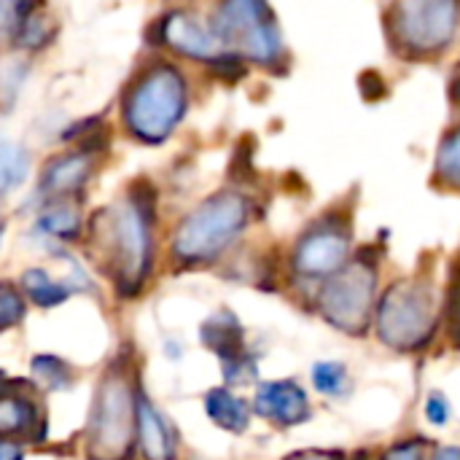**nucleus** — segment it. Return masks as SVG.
<instances>
[{
  "label": "nucleus",
  "instance_id": "1",
  "mask_svg": "<svg viewBox=\"0 0 460 460\" xmlns=\"http://www.w3.org/2000/svg\"><path fill=\"white\" fill-rule=\"evenodd\" d=\"M137 431V396H132L129 380L108 375L100 385L92 423H89V458L127 460Z\"/></svg>",
  "mask_w": 460,
  "mask_h": 460
},
{
  "label": "nucleus",
  "instance_id": "2",
  "mask_svg": "<svg viewBox=\"0 0 460 460\" xmlns=\"http://www.w3.org/2000/svg\"><path fill=\"white\" fill-rule=\"evenodd\" d=\"M248 208L237 194H218L183 221L175 237V256L183 261H208L218 256L245 226Z\"/></svg>",
  "mask_w": 460,
  "mask_h": 460
},
{
  "label": "nucleus",
  "instance_id": "3",
  "mask_svg": "<svg viewBox=\"0 0 460 460\" xmlns=\"http://www.w3.org/2000/svg\"><path fill=\"white\" fill-rule=\"evenodd\" d=\"M437 315L434 296L420 283H399L380 307V337L394 348H423L431 340Z\"/></svg>",
  "mask_w": 460,
  "mask_h": 460
},
{
  "label": "nucleus",
  "instance_id": "4",
  "mask_svg": "<svg viewBox=\"0 0 460 460\" xmlns=\"http://www.w3.org/2000/svg\"><path fill=\"white\" fill-rule=\"evenodd\" d=\"M183 113V81L175 70H154L132 94L129 124L143 137H164Z\"/></svg>",
  "mask_w": 460,
  "mask_h": 460
},
{
  "label": "nucleus",
  "instance_id": "5",
  "mask_svg": "<svg viewBox=\"0 0 460 460\" xmlns=\"http://www.w3.org/2000/svg\"><path fill=\"white\" fill-rule=\"evenodd\" d=\"M218 19L221 38L237 40L248 57L272 62L280 54V35L264 0H226Z\"/></svg>",
  "mask_w": 460,
  "mask_h": 460
},
{
  "label": "nucleus",
  "instance_id": "6",
  "mask_svg": "<svg viewBox=\"0 0 460 460\" xmlns=\"http://www.w3.org/2000/svg\"><path fill=\"white\" fill-rule=\"evenodd\" d=\"M372 302H375V272L372 267L364 264L340 272L321 296V307L326 318L345 332H361L367 326Z\"/></svg>",
  "mask_w": 460,
  "mask_h": 460
},
{
  "label": "nucleus",
  "instance_id": "7",
  "mask_svg": "<svg viewBox=\"0 0 460 460\" xmlns=\"http://www.w3.org/2000/svg\"><path fill=\"white\" fill-rule=\"evenodd\" d=\"M458 24L456 0H402L396 5V30L412 49L431 51L445 46Z\"/></svg>",
  "mask_w": 460,
  "mask_h": 460
},
{
  "label": "nucleus",
  "instance_id": "8",
  "mask_svg": "<svg viewBox=\"0 0 460 460\" xmlns=\"http://www.w3.org/2000/svg\"><path fill=\"white\" fill-rule=\"evenodd\" d=\"M113 243H116V267H119V283L124 294L135 291L146 272H148V256H151V237L146 216L137 208L121 210V216L113 224Z\"/></svg>",
  "mask_w": 460,
  "mask_h": 460
},
{
  "label": "nucleus",
  "instance_id": "9",
  "mask_svg": "<svg viewBox=\"0 0 460 460\" xmlns=\"http://www.w3.org/2000/svg\"><path fill=\"white\" fill-rule=\"evenodd\" d=\"M256 412L278 426H299L310 420V399L294 380L280 383H261L256 391Z\"/></svg>",
  "mask_w": 460,
  "mask_h": 460
},
{
  "label": "nucleus",
  "instance_id": "10",
  "mask_svg": "<svg viewBox=\"0 0 460 460\" xmlns=\"http://www.w3.org/2000/svg\"><path fill=\"white\" fill-rule=\"evenodd\" d=\"M348 256V237L337 229H318L307 234L296 251V270L302 275H334L345 264Z\"/></svg>",
  "mask_w": 460,
  "mask_h": 460
},
{
  "label": "nucleus",
  "instance_id": "11",
  "mask_svg": "<svg viewBox=\"0 0 460 460\" xmlns=\"http://www.w3.org/2000/svg\"><path fill=\"white\" fill-rule=\"evenodd\" d=\"M137 442L146 460H175L172 429L143 394H137Z\"/></svg>",
  "mask_w": 460,
  "mask_h": 460
},
{
  "label": "nucleus",
  "instance_id": "12",
  "mask_svg": "<svg viewBox=\"0 0 460 460\" xmlns=\"http://www.w3.org/2000/svg\"><path fill=\"white\" fill-rule=\"evenodd\" d=\"M40 437V412L35 402L24 394H0V439H38Z\"/></svg>",
  "mask_w": 460,
  "mask_h": 460
},
{
  "label": "nucleus",
  "instance_id": "13",
  "mask_svg": "<svg viewBox=\"0 0 460 460\" xmlns=\"http://www.w3.org/2000/svg\"><path fill=\"white\" fill-rule=\"evenodd\" d=\"M202 342L221 358V364H232L245 353V340H243V326L232 313H218L208 318L199 329Z\"/></svg>",
  "mask_w": 460,
  "mask_h": 460
},
{
  "label": "nucleus",
  "instance_id": "14",
  "mask_svg": "<svg viewBox=\"0 0 460 460\" xmlns=\"http://www.w3.org/2000/svg\"><path fill=\"white\" fill-rule=\"evenodd\" d=\"M205 410H208V418L224 429V431H232V434H243L251 423V412H248V404L243 399H237L232 391L226 388H213L208 391L205 396Z\"/></svg>",
  "mask_w": 460,
  "mask_h": 460
},
{
  "label": "nucleus",
  "instance_id": "15",
  "mask_svg": "<svg viewBox=\"0 0 460 460\" xmlns=\"http://www.w3.org/2000/svg\"><path fill=\"white\" fill-rule=\"evenodd\" d=\"M167 40L191 57H213V51H216L213 35L202 24H197L194 19L181 16V13L167 22Z\"/></svg>",
  "mask_w": 460,
  "mask_h": 460
},
{
  "label": "nucleus",
  "instance_id": "16",
  "mask_svg": "<svg viewBox=\"0 0 460 460\" xmlns=\"http://www.w3.org/2000/svg\"><path fill=\"white\" fill-rule=\"evenodd\" d=\"M22 286H24V291L30 294V299H32L35 305H40V307H57V305H62V302L70 296V288L62 286V283H54L43 270H30V272H24Z\"/></svg>",
  "mask_w": 460,
  "mask_h": 460
},
{
  "label": "nucleus",
  "instance_id": "17",
  "mask_svg": "<svg viewBox=\"0 0 460 460\" xmlns=\"http://www.w3.org/2000/svg\"><path fill=\"white\" fill-rule=\"evenodd\" d=\"M313 385L323 396H332V399H345L350 394V388H353L350 375H348L345 364H340V361L315 364V369H313Z\"/></svg>",
  "mask_w": 460,
  "mask_h": 460
},
{
  "label": "nucleus",
  "instance_id": "18",
  "mask_svg": "<svg viewBox=\"0 0 460 460\" xmlns=\"http://www.w3.org/2000/svg\"><path fill=\"white\" fill-rule=\"evenodd\" d=\"M32 377L46 391H59L70 385V372L57 356H35L32 358Z\"/></svg>",
  "mask_w": 460,
  "mask_h": 460
},
{
  "label": "nucleus",
  "instance_id": "19",
  "mask_svg": "<svg viewBox=\"0 0 460 460\" xmlns=\"http://www.w3.org/2000/svg\"><path fill=\"white\" fill-rule=\"evenodd\" d=\"M27 175V156L22 148L13 146H0V189H11L22 183Z\"/></svg>",
  "mask_w": 460,
  "mask_h": 460
},
{
  "label": "nucleus",
  "instance_id": "20",
  "mask_svg": "<svg viewBox=\"0 0 460 460\" xmlns=\"http://www.w3.org/2000/svg\"><path fill=\"white\" fill-rule=\"evenodd\" d=\"M84 178H86V164L81 159H65V162H59L57 167L49 170V181L46 183L54 191H67V189L78 186Z\"/></svg>",
  "mask_w": 460,
  "mask_h": 460
},
{
  "label": "nucleus",
  "instance_id": "21",
  "mask_svg": "<svg viewBox=\"0 0 460 460\" xmlns=\"http://www.w3.org/2000/svg\"><path fill=\"white\" fill-rule=\"evenodd\" d=\"M24 318V299L11 283H0V332L13 329Z\"/></svg>",
  "mask_w": 460,
  "mask_h": 460
},
{
  "label": "nucleus",
  "instance_id": "22",
  "mask_svg": "<svg viewBox=\"0 0 460 460\" xmlns=\"http://www.w3.org/2000/svg\"><path fill=\"white\" fill-rule=\"evenodd\" d=\"M442 178H447L453 186L460 189V129L447 137V143L442 146V154H439V162H437Z\"/></svg>",
  "mask_w": 460,
  "mask_h": 460
},
{
  "label": "nucleus",
  "instance_id": "23",
  "mask_svg": "<svg viewBox=\"0 0 460 460\" xmlns=\"http://www.w3.org/2000/svg\"><path fill=\"white\" fill-rule=\"evenodd\" d=\"M43 229L57 237H73L78 232V221L70 213H51L43 218Z\"/></svg>",
  "mask_w": 460,
  "mask_h": 460
},
{
  "label": "nucleus",
  "instance_id": "24",
  "mask_svg": "<svg viewBox=\"0 0 460 460\" xmlns=\"http://www.w3.org/2000/svg\"><path fill=\"white\" fill-rule=\"evenodd\" d=\"M426 418L434 426H447L450 420V402L445 399V394H431L426 402Z\"/></svg>",
  "mask_w": 460,
  "mask_h": 460
},
{
  "label": "nucleus",
  "instance_id": "25",
  "mask_svg": "<svg viewBox=\"0 0 460 460\" xmlns=\"http://www.w3.org/2000/svg\"><path fill=\"white\" fill-rule=\"evenodd\" d=\"M385 460H420V447L418 445H399L385 456Z\"/></svg>",
  "mask_w": 460,
  "mask_h": 460
},
{
  "label": "nucleus",
  "instance_id": "26",
  "mask_svg": "<svg viewBox=\"0 0 460 460\" xmlns=\"http://www.w3.org/2000/svg\"><path fill=\"white\" fill-rule=\"evenodd\" d=\"M0 460H22L19 445H13L8 439H0Z\"/></svg>",
  "mask_w": 460,
  "mask_h": 460
},
{
  "label": "nucleus",
  "instance_id": "27",
  "mask_svg": "<svg viewBox=\"0 0 460 460\" xmlns=\"http://www.w3.org/2000/svg\"><path fill=\"white\" fill-rule=\"evenodd\" d=\"M288 460H342L340 456H332V453H302V456H294Z\"/></svg>",
  "mask_w": 460,
  "mask_h": 460
},
{
  "label": "nucleus",
  "instance_id": "28",
  "mask_svg": "<svg viewBox=\"0 0 460 460\" xmlns=\"http://www.w3.org/2000/svg\"><path fill=\"white\" fill-rule=\"evenodd\" d=\"M434 460H460V450L458 447H442Z\"/></svg>",
  "mask_w": 460,
  "mask_h": 460
}]
</instances>
